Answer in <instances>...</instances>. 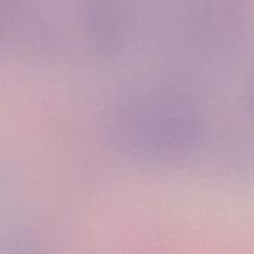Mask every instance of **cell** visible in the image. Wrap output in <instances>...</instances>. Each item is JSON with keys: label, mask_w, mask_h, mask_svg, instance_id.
<instances>
[{"label": "cell", "mask_w": 254, "mask_h": 254, "mask_svg": "<svg viewBox=\"0 0 254 254\" xmlns=\"http://www.w3.org/2000/svg\"><path fill=\"white\" fill-rule=\"evenodd\" d=\"M82 48L125 71H213L250 43L252 0H79Z\"/></svg>", "instance_id": "obj_1"}, {"label": "cell", "mask_w": 254, "mask_h": 254, "mask_svg": "<svg viewBox=\"0 0 254 254\" xmlns=\"http://www.w3.org/2000/svg\"><path fill=\"white\" fill-rule=\"evenodd\" d=\"M217 71L125 77L106 115V134L124 158L150 167L213 162Z\"/></svg>", "instance_id": "obj_2"}, {"label": "cell", "mask_w": 254, "mask_h": 254, "mask_svg": "<svg viewBox=\"0 0 254 254\" xmlns=\"http://www.w3.org/2000/svg\"><path fill=\"white\" fill-rule=\"evenodd\" d=\"M68 40L70 0H0V55L63 52Z\"/></svg>", "instance_id": "obj_3"}, {"label": "cell", "mask_w": 254, "mask_h": 254, "mask_svg": "<svg viewBox=\"0 0 254 254\" xmlns=\"http://www.w3.org/2000/svg\"><path fill=\"white\" fill-rule=\"evenodd\" d=\"M244 67H240L238 77V101L244 134L247 137L254 161V57L246 58L244 54Z\"/></svg>", "instance_id": "obj_4"}]
</instances>
